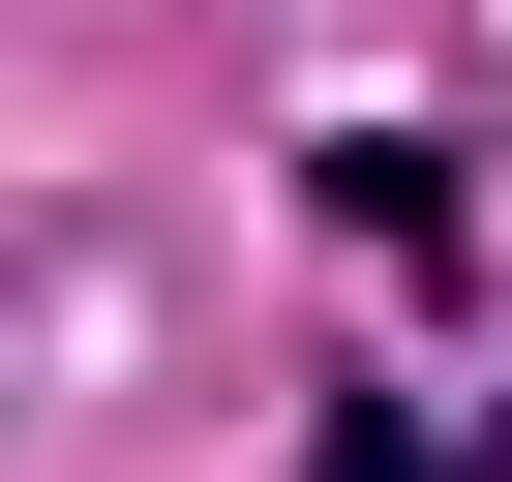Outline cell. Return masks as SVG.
<instances>
[{
  "mask_svg": "<svg viewBox=\"0 0 512 482\" xmlns=\"http://www.w3.org/2000/svg\"><path fill=\"white\" fill-rule=\"evenodd\" d=\"M302 482H452V452H422L392 392H332V422H302Z\"/></svg>",
  "mask_w": 512,
  "mask_h": 482,
  "instance_id": "1",
  "label": "cell"
},
{
  "mask_svg": "<svg viewBox=\"0 0 512 482\" xmlns=\"http://www.w3.org/2000/svg\"><path fill=\"white\" fill-rule=\"evenodd\" d=\"M482 482H512V452H482Z\"/></svg>",
  "mask_w": 512,
  "mask_h": 482,
  "instance_id": "2",
  "label": "cell"
}]
</instances>
